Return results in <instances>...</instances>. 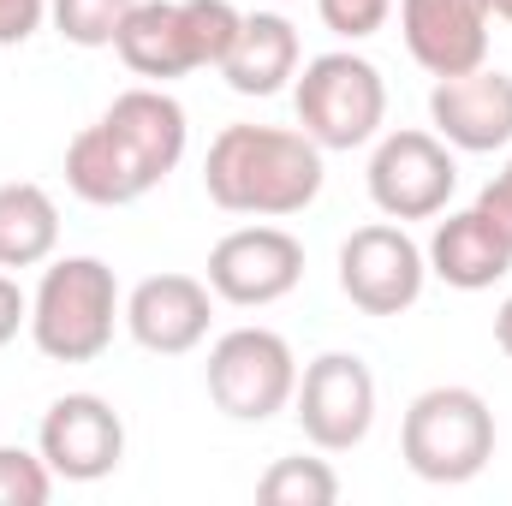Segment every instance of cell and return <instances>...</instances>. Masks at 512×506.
Here are the masks:
<instances>
[{"label":"cell","instance_id":"6da1fadb","mask_svg":"<svg viewBox=\"0 0 512 506\" xmlns=\"http://www.w3.org/2000/svg\"><path fill=\"white\" fill-rule=\"evenodd\" d=\"M185 143H191L185 108L161 84H137L108 102L96 126H84L66 143V185L90 209H126L185 161Z\"/></svg>","mask_w":512,"mask_h":506},{"label":"cell","instance_id":"7a4b0ae2","mask_svg":"<svg viewBox=\"0 0 512 506\" xmlns=\"http://www.w3.org/2000/svg\"><path fill=\"white\" fill-rule=\"evenodd\" d=\"M322 149L286 126H227L209 143L203 191L227 215L286 221L322 197Z\"/></svg>","mask_w":512,"mask_h":506},{"label":"cell","instance_id":"3957f363","mask_svg":"<svg viewBox=\"0 0 512 506\" xmlns=\"http://www.w3.org/2000/svg\"><path fill=\"white\" fill-rule=\"evenodd\" d=\"M126 322L120 280L102 256H48L30 292V340L48 364H96Z\"/></svg>","mask_w":512,"mask_h":506},{"label":"cell","instance_id":"277c9868","mask_svg":"<svg viewBox=\"0 0 512 506\" xmlns=\"http://www.w3.org/2000/svg\"><path fill=\"white\" fill-rule=\"evenodd\" d=\"M245 12L233 0H137L114 36V54L137 78H185L203 66H221L239 42Z\"/></svg>","mask_w":512,"mask_h":506},{"label":"cell","instance_id":"5b68a950","mask_svg":"<svg viewBox=\"0 0 512 506\" xmlns=\"http://www.w3.org/2000/svg\"><path fill=\"white\" fill-rule=\"evenodd\" d=\"M399 459L411 477L423 483H471L483 477V465L495 459V411L477 387H423L411 405H405V423H399Z\"/></svg>","mask_w":512,"mask_h":506},{"label":"cell","instance_id":"8992f818","mask_svg":"<svg viewBox=\"0 0 512 506\" xmlns=\"http://www.w3.org/2000/svg\"><path fill=\"white\" fill-rule=\"evenodd\" d=\"M292 108L298 131L328 155V149H364L382 137L387 120V84L382 72L352 54V48H328L316 60H304L298 84H292Z\"/></svg>","mask_w":512,"mask_h":506},{"label":"cell","instance_id":"52a82bcc","mask_svg":"<svg viewBox=\"0 0 512 506\" xmlns=\"http://www.w3.org/2000/svg\"><path fill=\"white\" fill-rule=\"evenodd\" d=\"M209 399L233 423H268L292 405L298 393V358L274 328H233L209 346Z\"/></svg>","mask_w":512,"mask_h":506},{"label":"cell","instance_id":"ba28073f","mask_svg":"<svg viewBox=\"0 0 512 506\" xmlns=\"http://www.w3.org/2000/svg\"><path fill=\"white\" fill-rule=\"evenodd\" d=\"M292 417L316 453H352L376 429V376L358 352H322L298 370Z\"/></svg>","mask_w":512,"mask_h":506},{"label":"cell","instance_id":"9c48e42d","mask_svg":"<svg viewBox=\"0 0 512 506\" xmlns=\"http://www.w3.org/2000/svg\"><path fill=\"white\" fill-rule=\"evenodd\" d=\"M364 185L387 221H435L459 191V161L435 131H387L370 155Z\"/></svg>","mask_w":512,"mask_h":506},{"label":"cell","instance_id":"30bf717a","mask_svg":"<svg viewBox=\"0 0 512 506\" xmlns=\"http://www.w3.org/2000/svg\"><path fill=\"white\" fill-rule=\"evenodd\" d=\"M429 256L405 233V221H370L340 245V292L364 316H405L423 298Z\"/></svg>","mask_w":512,"mask_h":506},{"label":"cell","instance_id":"8fae6325","mask_svg":"<svg viewBox=\"0 0 512 506\" xmlns=\"http://www.w3.org/2000/svg\"><path fill=\"white\" fill-rule=\"evenodd\" d=\"M298 280H304V245L286 227H268V221L233 227L209 251V292L221 304H239V310L280 304L286 292H298Z\"/></svg>","mask_w":512,"mask_h":506},{"label":"cell","instance_id":"7c38bea8","mask_svg":"<svg viewBox=\"0 0 512 506\" xmlns=\"http://www.w3.org/2000/svg\"><path fill=\"white\" fill-rule=\"evenodd\" d=\"M36 453L60 483H102L126 459V423L102 393H60L42 411Z\"/></svg>","mask_w":512,"mask_h":506},{"label":"cell","instance_id":"4fadbf2b","mask_svg":"<svg viewBox=\"0 0 512 506\" xmlns=\"http://www.w3.org/2000/svg\"><path fill=\"white\" fill-rule=\"evenodd\" d=\"M215 292L197 274H149L126 298V334L155 358H185L209 340Z\"/></svg>","mask_w":512,"mask_h":506},{"label":"cell","instance_id":"5bb4252c","mask_svg":"<svg viewBox=\"0 0 512 506\" xmlns=\"http://www.w3.org/2000/svg\"><path fill=\"white\" fill-rule=\"evenodd\" d=\"M489 6L483 0H399L405 54L429 78H459L489 66Z\"/></svg>","mask_w":512,"mask_h":506},{"label":"cell","instance_id":"9a60e30c","mask_svg":"<svg viewBox=\"0 0 512 506\" xmlns=\"http://www.w3.org/2000/svg\"><path fill=\"white\" fill-rule=\"evenodd\" d=\"M429 126L447 149L465 155H495L512 143V78L495 66L459 72V78H435L429 90Z\"/></svg>","mask_w":512,"mask_h":506},{"label":"cell","instance_id":"2e32d148","mask_svg":"<svg viewBox=\"0 0 512 506\" xmlns=\"http://www.w3.org/2000/svg\"><path fill=\"white\" fill-rule=\"evenodd\" d=\"M423 256H429V274L447 280L453 292H489L495 280L512 274V233H501V227L471 203V209L435 221Z\"/></svg>","mask_w":512,"mask_h":506},{"label":"cell","instance_id":"e0dca14e","mask_svg":"<svg viewBox=\"0 0 512 506\" xmlns=\"http://www.w3.org/2000/svg\"><path fill=\"white\" fill-rule=\"evenodd\" d=\"M298 60H304V48H298V30L286 12H245L239 42L227 48V60L215 72L227 78L233 96H280L298 78Z\"/></svg>","mask_w":512,"mask_h":506},{"label":"cell","instance_id":"ac0fdd59","mask_svg":"<svg viewBox=\"0 0 512 506\" xmlns=\"http://www.w3.org/2000/svg\"><path fill=\"white\" fill-rule=\"evenodd\" d=\"M60 245V209L42 185L6 179L0 185V268H42Z\"/></svg>","mask_w":512,"mask_h":506},{"label":"cell","instance_id":"d6986e66","mask_svg":"<svg viewBox=\"0 0 512 506\" xmlns=\"http://www.w3.org/2000/svg\"><path fill=\"white\" fill-rule=\"evenodd\" d=\"M256 501L262 506H334L340 501V477L328 459H274L256 483Z\"/></svg>","mask_w":512,"mask_h":506},{"label":"cell","instance_id":"ffe728a7","mask_svg":"<svg viewBox=\"0 0 512 506\" xmlns=\"http://www.w3.org/2000/svg\"><path fill=\"white\" fill-rule=\"evenodd\" d=\"M131 6L137 0H48V18L72 48H114Z\"/></svg>","mask_w":512,"mask_h":506},{"label":"cell","instance_id":"44dd1931","mask_svg":"<svg viewBox=\"0 0 512 506\" xmlns=\"http://www.w3.org/2000/svg\"><path fill=\"white\" fill-rule=\"evenodd\" d=\"M54 471L42 453H24V447H0V506H42L54 495Z\"/></svg>","mask_w":512,"mask_h":506},{"label":"cell","instance_id":"7402d4cb","mask_svg":"<svg viewBox=\"0 0 512 506\" xmlns=\"http://www.w3.org/2000/svg\"><path fill=\"white\" fill-rule=\"evenodd\" d=\"M316 12H322V24H328L340 42H364V36H376L387 24L393 0H316Z\"/></svg>","mask_w":512,"mask_h":506},{"label":"cell","instance_id":"603a6c76","mask_svg":"<svg viewBox=\"0 0 512 506\" xmlns=\"http://www.w3.org/2000/svg\"><path fill=\"white\" fill-rule=\"evenodd\" d=\"M48 24V0H0V48L30 42Z\"/></svg>","mask_w":512,"mask_h":506},{"label":"cell","instance_id":"cb8c5ba5","mask_svg":"<svg viewBox=\"0 0 512 506\" xmlns=\"http://www.w3.org/2000/svg\"><path fill=\"white\" fill-rule=\"evenodd\" d=\"M18 328H30V298H24V286L0 268V346H12Z\"/></svg>","mask_w":512,"mask_h":506},{"label":"cell","instance_id":"d4e9b609","mask_svg":"<svg viewBox=\"0 0 512 506\" xmlns=\"http://www.w3.org/2000/svg\"><path fill=\"white\" fill-rule=\"evenodd\" d=\"M477 209L501 227V233H512V155H507V167L483 185V197H477Z\"/></svg>","mask_w":512,"mask_h":506},{"label":"cell","instance_id":"484cf974","mask_svg":"<svg viewBox=\"0 0 512 506\" xmlns=\"http://www.w3.org/2000/svg\"><path fill=\"white\" fill-rule=\"evenodd\" d=\"M495 346L512 358V298H501V310H495Z\"/></svg>","mask_w":512,"mask_h":506},{"label":"cell","instance_id":"4316f807","mask_svg":"<svg viewBox=\"0 0 512 506\" xmlns=\"http://www.w3.org/2000/svg\"><path fill=\"white\" fill-rule=\"evenodd\" d=\"M489 6V18H501V24H512V0H483Z\"/></svg>","mask_w":512,"mask_h":506}]
</instances>
